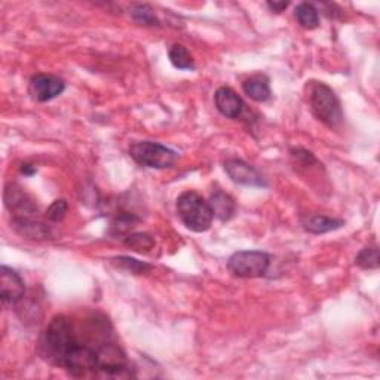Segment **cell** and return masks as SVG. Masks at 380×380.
Instances as JSON below:
<instances>
[{"label": "cell", "instance_id": "cell-13", "mask_svg": "<svg viewBox=\"0 0 380 380\" xmlns=\"http://www.w3.org/2000/svg\"><path fill=\"white\" fill-rule=\"evenodd\" d=\"M343 224H345L343 220L327 217V216H321V214L309 216V217L302 220L303 229L306 232H309V233H315V235L329 233V232L337 231V229H341Z\"/></svg>", "mask_w": 380, "mask_h": 380}, {"label": "cell", "instance_id": "cell-17", "mask_svg": "<svg viewBox=\"0 0 380 380\" xmlns=\"http://www.w3.org/2000/svg\"><path fill=\"white\" fill-rule=\"evenodd\" d=\"M110 262L115 267H118V269L125 271V272H130L133 275H146V274H149L152 271L150 264H147L145 262H140V260L133 259V257H128V256L114 257Z\"/></svg>", "mask_w": 380, "mask_h": 380}, {"label": "cell", "instance_id": "cell-15", "mask_svg": "<svg viewBox=\"0 0 380 380\" xmlns=\"http://www.w3.org/2000/svg\"><path fill=\"white\" fill-rule=\"evenodd\" d=\"M294 16L298 18L299 24L306 30H314L319 25L318 11L312 4H300L294 11Z\"/></svg>", "mask_w": 380, "mask_h": 380}, {"label": "cell", "instance_id": "cell-1", "mask_svg": "<svg viewBox=\"0 0 380 380\" xmlns=\"http://www.w3.org/2000/svg\"><path fill=\"white\" fill-rule=\"evenodd\" d=\"M80 341L73 321L59 315L52 318L40 341V350L48 361L60 365L72 376L98 372V348Z\"/></svg>", "mask_w": 380, "mask_h": 380}, {"label": "cell", "instance_id": "cell-24", "mask_svg": "<svg viewBox=\"0 0 380 380\" xmlns=\"http://www.w3.org/2000/svg\"><path fill=\"white\" fill-rule=\"evenodd\" d=\"M21 173L25 176H33L36 173V166L30 165V164H23L21 166Z\"/></svg>", "mask_w": 380, "mask_h": 380}, {"label": "cell", "instance_id": "cell-22", "mask_svg": "<svg viewBox=\"0 0 380 380\" xmlns=\"http://www.w3.org/2000/svg\"><path fill=\"white\" fill-rule=\"evenodd\" d=\"M67 209H68V205L64 200H57V201H54L48 211H47V217L51 220V221H55V223H59L61 221L66 214H67Z\"/></svg>", "mask_w": 380, "mask_h": 380}, {"label": "cell", "instance_id": "cell-21", "mask_svg": "<svg viewBox=\"0 0 380 380\" xmlns=\"http://www.w3.org/2000/svg\"><path fill=\"white\" fill-rule=\"evenodd\" d=\"M133 20L140 25H159V20L154 16V11L149 5H135L131 11Z\"/></svg>", "mask_w": 380, "mask_h": 380}, {"label": "cell", "instance_id": "cell-23", "mask_svg": "<svg viewBox=\"0 0 380 380\" xmlns=\"http://www.w3.org/2000/svg\"><path fill=\"white\" fill-rule=\"evenodd\" d=\"M267 8H269L271 11L279 13L283 12L288 8V2H267Z\"/></svg>", "mask_w": 380, "mask_h": 380}, {"label": "cell", "instance_id": "cell-18", "mask_svg": "<svg viewBox=\"0 0 380 380\" xmlns=\"http://www.w3.org/2000/svg\"><path fill=\"white\" fill-rule=\"evenodd\" d=\"M355 264L365 271L377 269L379 267V250H377V247L373 245V247L362 248L358 252V256L355 257Z\"/></svg>", "mask_w": 380, "mask_h": 380}, {"label": "cell", "instance_id": "cell-19", "mask_svg": "<svg viewBox=\"0 0 380 380\" xmlns=\"http://www.w3.org/2000/svg\"><path fill=\"white\" fill-rule=\"evenodd\" d=\"M140 220L130 213H122L115 217L114 223H111V235L114 236H122L130 233L133 228L138 223Z\"/></svg>", "mask_w": 380, "mask_h": 380}, {"label": "cell", "instance_id": "cell-7", "mask_svg": "<svg viewBox=\"0 0 380 380\" xmlns=\"http://www.w3.org/2000/svg\"><path fill=\"white\" fill-rule=\"evenodd\" d=\"M5 205L13 213V219H33L37 207L20 186L9 185L5 190Z\"/></svg>", "mask_w": 380, "mask_h": 380}, {"label": "cell", "instance_id": "cell-20", "mask_svg": "<svg viewBox=\"0 0 380 380\" xmlns=\"http://www.w3.org/2000/svg\"><path fill=\"white\" fill-rule=\"evenodd\" d=\"M125 245L138 252H149L154 247V239L147 233H131L125 238Z\"/></svg>", "mask_w": 380, "mask_h": 380}, {"label": "cell", "instance_id": "cell-3", "mask_svg": "<svg viewBox=\"0 0 380 380\" xmlns=\"http://www.w3.org/2000/svg\"><path fill=\"white\" fill-rule=\"evenodd\" d=\"M309 104L318 121L330 128H337L343 122L341 100L334 91L322 82H312L309 88Z\"/></svg>", "mask_w": 380, "mask_h": 380}, {"label": "cell", "instance_id": "cell-16", "mask_svg": "<svg viewBox=\"0 0 380 380\" xmlns=\"http://www.w3.org/2000/svg\"><path fill=\"white\" fill-rule=\"evenodd\" d=\"M168 57H170L171 64L178 70H193L195 68V60L192 54L186 47L180 44H174L170 51H168Z\"/></svg>", "mask_w": 380, "mask_h": 380}, {"label": "cell", "instance_id": "cell-6", "mask_svg": "<svg viewBox=\"0 0 380 380\" xmlns=\"http://www.w3.org/2000/svg\"><path fill=\"white\" fill-rule=\"evenodd\" d=\"M66 83L54 75L37 73L30 79V94L36 102L47 103L64 92Z\"/></svg>", "mask_w": 380, "mask_h": 380}, {"label": "cell", "instance_id": "cell-12", "mask_svg": "<svg viewBox=\"0 0 380 380\" xmlns=\"http://www.w3.org/2000/svg\"><path fill=\"white\" fill-rule=\"evenodd\" d=\"M13 228L16 231L29 239H35V241H44V239L51 238V231L42 221L37 219H13Z\"/></svg>", "mask_w": 380, "mask_h": 380}, {"label": "cell", "instance_id": "cell-2", "mask_svg": "<svg viewBox=\"0 0 380 380\" xmlns=\"http://www.w3.org/2000/svg\"><path fill=\"white\" fill-rule=\"evenodd\" d=\"M177 213L183 224L196 233L207 232L213 224L214 214L208 201L193 190L183 192L177 198Z\"/></svg>", "mask_w": 380, "mask_h": 380}, {"label": "cell", "instance_id": "cell-8", "mask_svg": "<svg viewBox=\"0 0 380 380\" xmlns=\"http://www.w3.org/2000/svg\"><path fill=\"white\" fill-rule=\"evenodd\" d=\"M25 284L17 271L8 266L0 267V298L4 303L13 305L24 298Z\"/></svg>", "mask_w": 380, "mask_h": 380}, {"label": "cell", "instance_id": "cell-11", "mask_svg": "<svg viewBox=\"0 0 380 380\" xmlns=\"http://www.w3.org/2000/svg\"><path fill=\"white\" fill-rule=\"evenodd\" d=\"M211 211H213L214 217L221 221L231 220L236 213V204L231 195L224 193L223 190H214L209 196L208 201Z\"/></svg>", "mask_w": 380, "mask_h": 380}, {"label": "cell", "instance_id": "cell-5", "mask_svg": "<svg viewBox=\"0 0 380 380\" xmlns=\"http://www.w3.org/2000/svg\"><path fill=\"white\" fill-rule=\"evenodd\" d=\"M271 257L263 251H238L231 256L228 269L238 278H260L269 269Z\"/></svg>", "mask_w": 380, "mask_h": 380}, {"label": "cell", "instance_id": "cell-4", "mask_svg": "<svg viewBox=\"0 0 380 380\" xmlns=\"http://www.w3.org/2000/svg\"><path fill=\"white\" fill-rule=\"evenodd\" d=\"M131 158L142 166L165 170L176 164L178 154L173 149L154 142H135L130 146Z\"/></svg>", "mask_w": 380, "mask_h": 380}, {"label": "cell", "instance_id": "cell-14", "mask_svg": "<svg viewBox=\"0 0 380 380\" xmlns=\"http://www.w3.org/2000/svg\"><path fill=\"white\" fill-rule=\"evenodd\" d=\"M243 90L251 98V100H255L257 103L267 102L272 95L269 80H267V78H264L262 75L252 76V78L244 80Z\"/></svg>", "mask_w": 380, "mask_h": 380}, {"label": "cell", "instance_id": "cell-9", "mask_svg": "<svg viewBox=\"0 0 380 380\" xmlns=\"http://www.w3.org/2000/svg\"><path fill=\"white\" fill-rule=\"evenodd\" d=\"M224 170L228 176L238 183V185L252 186V188H262L266 186V181L262 174L256 170L255 166L241 161V159H229L224 162Z\"/></svg>", "mask_w": 380, "mask_h": 380}, {"label": "cell", "instance_id": "cell-10", "mask_svg": "<svg viewBox=\"0 0 380 380\" xmlns=\"http://www.w3.org/2000/svg\"><path fill=\"white\" fill-rule=\"evenodd\" d=\"M214 103L223 116L238 119L244 111V102L232 88L221 87L214 94Z\"/></svg>", "mask_w": 380, "mask_h": 380}]
</instances>
